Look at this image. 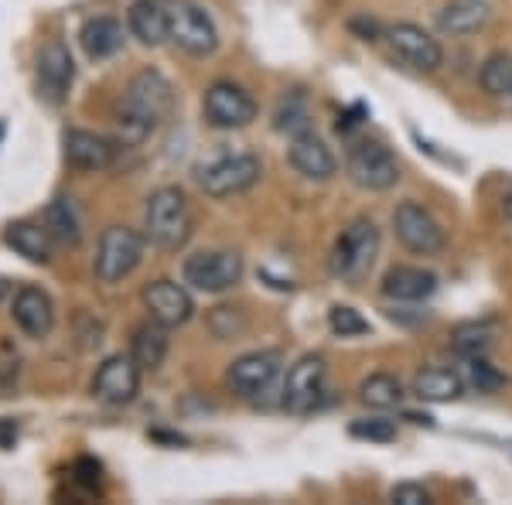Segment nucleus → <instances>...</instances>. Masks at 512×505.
<instances>
[{
	"label": "nucleus",
	"mask_w": 512,
	"mask_h": 505,
	"mask_svg": "<svg viewBox=\"0 0 512 505\" xmlns=\"http://www.w3.org/2000/svg\"><path fill=\"white\" fill-rule=\"evenodd\" d=\"M171 82L154 69H144L130 79L127 93L120 99L117 123L123 130V140H144L171 110Z\"/></svg>",
	"instance_id": "f257e3e1"
},
{
	"label": "nucleus",
	"mask_w": 512,
	"mask_h": 505,
	"mask_svg": "<svg viewBox=\"0 0 512 505\" xmlns=\"http://www.w3.org/2000/svg\"><path fill=\"white\" fill-rule=\"evenodd\" d=\"M192 209H188V198L178 188H158L151 192L144 205V236L151 239L158 250H181V246L192 239Z\"/></svg>",
	"instance_id": "f03ea898"
},
{
	"label": "nucleus",
	"mask_w": 512,
	"mask_h": 505,
	"mask_svg": "<svg viewBox=\"0 0 512 505\" xmlns=\"http://www.w3.org/2000/svg\"><path fill=\"white\" fill-rule=\"evenodd\" d=\"M379 246H383V236H379V226L373 219H352L349 226L338 233L335 246H332V273L345 284H359V280L369 277V270L376 267Z\"/></svg>",
	"instance_id": "7ed1b4c3"
},
{
	"label": "nucleus",
	"mask_w": 512,
	"mask_h": 505,
	"mask_svg": "<svg viewBox=\"0 0 512 505\" xmlns=\"http://www.w3.org/2000/svg\"><path fill=\"white\" fill-rule=\"evenodd\" d=\"M144 246L147 236L137 233L130 226H110L103 236H99L96 246V260H93V273L99 284H120L130 273L140 267L144 260Z\"/></svg>",
	"instance_id": "20e7f679"
},
{
	"label": "nucleus",
	"mask_w": 512,
	"mask_h": 505,
	"mask_svg": "<svg viewBox=\"0 0 512 505\" xmlns=\"http://www.w3.org/2000/svg\"><path fill=\"white\" fill-rule=\"evenodd\" d=\"M168 41H175L185 55L205 59L219 48V31L195 0H168Z\"/></svg>",
	"instance_id": "39448f33"
},
{
	"label": "nucleus",
	"mask_w": 512,
	"mask_h": 505,
	"mask_svg": "<svg viewBox=\"0 0 512 505\" xmlns=\"http://www.w3.org/2000/svg\"><path fill=\"white\" fill-rule=\"evenodd\" d=\"M260 175H263V164L256 154H222L216 161L202 164L195 178L205 195L233 198V195L250 192L256 181H260Z\"/></svg>",
	"instance_id": "423d86ee"
},
{
	"label": "nucleus",
	"mask_w": 512,
	"mask_h": 505,
	"mask_svg": "<svg viewBox=\"0 0 512 505\" xmlns=\"http://www.w3.org/2000/svg\"><path fill=\"white\" fill-rule=\"evenodd\" d=\"M345 171L366 192H390L396 181H400V161L379 140H359V144H352L349 157H345Z\"/></svg>",
	"instance_id": "0eeeda50"
},
{
	"label": "nucleus",
	"mask_w": 512,
	"mask_h": 505,
	"mask_svg": "<svg viewBox=\"0 0 512 505\" xmlns=\"http://www.w3.org/2000/svg\"><path fill=\"white\" fill-rule=\"evenodd\" d=\"M181 280L195 291L222 294L243 280V256L236 250H202L192 253L181 267Z\"/></svg>",
	"instance_id": "6e6552de"
},
{
	"label": "nucleus",
	"mask_w": 512,
	"mask_h": 505,
	"mask_svg": "<svg viewBox=\"0 0 512 505\" xmlns=\"http://www.w3.org/2000/svg\"><path fill=\"white\" fill-rule=\"evenodd\" d=\"M393 233L400 239L403 250L417 256H437L448 246L444 226L437 222L431 209H424L420 202H400L393 209Z\"/></svg>",
	"instance_id": "1a4fd4ad"
},
{
	"label": "nucleus",
	"mask_w": 512,
	"mask_h": 505,
	"mask_svg": "<svg viewBox=\"0 0 512 505\" xmlns=\"http://www.w3.org/2000/svg\"><path fill=\"white\" fill-rule=\"evenodd\" d=\"M202 113L216 130H243L256 120V99L236 82H212L202 96Z\"/></svg>",
	"instance_id": "9d476101"
},
{
	"label": "nucleus",
	"mask_w": 512,
	"mask_h": 505,
	"mask_svg": "<svg viewBox=\"0 0 512 505\" xmlns=\"http://www.w3.org/2000/svg\"><path fill=\"white\" fill-rule=\"evenodd\" d=\"M386 41H390L396 59L414 72H437L444 65L441 41H437L431 31L420 28V24H410V21L390 24V28H386Z\"/></svg>",
	"instance_id": "9b49d317"
},
{
	"label": "nucleus",
	"mask_w": 512,
	"mask_h": 505,
	"mask_svg": "<svg viewBox=\"0 0 512 505\" xmlns=\"http://www.w3.org/2000/svg\"><path fill=\"white\" fill-rule=\"evenodd\" d=\"M328 386V366L321 355L297 359L284 379V407L291 413H311L321 403Z\"/></svg>",
	"instance_id": "f8f14e48"
},
{
	"label": "nucleus",
	"mask_w": 512,
	"mask_h": 505,
	"mask_svg": "<svg viewBox=\"0 0 512 505\" xmlns=\"http://www.w3.org/2000/svg\"><path fill=\"white\" fill-rule=\"evenodd\" d=\"M117 151L110 137L93 134V130H65L62 137V154L65 164L76 171H89V175H99V171H110L117 164Z\"/></svg>",
	"instance_id": "ddd939ff"
},
{
	"label": "nucleus",
	"mask_w": 512,
	"mask_h": 505,
	"mask_svg": "<svg viewBox=\"0 0 512 505\" xmlns=\"http://www.w3.org/2000/svg\"><path fill=\"white\" fill-rule=\"evenodd\" d=\"M140 369L134 362V355H110L93 376V396L113 407H123L137 396L140 389Z\"/></svg>",
	"instance_id": "4468645a"
},
{
	"label": "nucleus",
	"mask_w": 512,
	"mask_h": 505,
	"mask_svg": "<svg viewBox=\"0 0 512 505\" xmlns=\"http://www.w3.org/2000/svg\"><path fill=\"white\" fill-rule=\"evenodd\" d=\"M277 372H280V359L274 352L239 355L233 366L226 369V386L233 389L236 396H243V400H256V396H263L274 386Z\"/></svg>",
	"instance_id": "2eb2a0df"
},
{
	"label": "nucleus",
	"mask_w": 512,
	"mask_h": 505,
	"mask_svg": "<svg viewBox=\"0 0 512 505\" xmlns=\"http://www.w3.org/2000/svg\"><path fill=\"white\" fill-rule=\"evenodd\" d=\"M140 301H144L147 314L154 321H161L164 328H178L185 321H192L195 314V301L192 294L185 291L175 280H151V284L140 291Z\"/></svg>",
	"instance_id": "dca6fc26"
},
{
	"label": "nucleus",
	"mask_w": 512,
	"mask_h": 505,
	"mask_svg": "<svg viewBox=\"0 0 512 505\" xmlns=\"http://www.w3.org/2000/svg\"><path fill=\"white\" fill-rule=\"evenodd\" d=\"M72 79H76V65H72V55L62 41H52L38 52V96L48 99L52 106L65 103L72 89Z\"/></svg>",
	"instance_id": "f3484780"
},
{
	"label": "nucleus",
	"mask_w": 512,
	"mask_h": 505,
	"mask_svg": "<svg viewBox=\"0 0 512 505\" xmlns=\"http://www.w3.org/2000/svg\"><path fill=\"white\" fill-rule=\"evenodd\" d=\"M287 161H291V168L297 171V175L308 178V181H328L338 171V161H335L332 147H328L318 134H311V130L291 137Z\"/></svg>",
	"instance_id": "a211bd4d"
},
{
	"label": "nucleus",
	"mask_w": 512,
	"mask_h": 505,
	"mask_svg": "<svg viewBox=\"0 0 512 505\" xmlns=\"http://www.w3.org/2000/svg\"><path fill=\"white\" fill-rule=\"evenodd\" d=\"M11 318L28 338H45L55 328V304L41 287H21L11 301Z\"/></svg>",
	"instance_id": "6ab92c4d"
},
{
	"label": "nucleus",
	"mask_w": 512,
	"mask_h": 505,
	"mask_svg": "<svg viewBox=\"0 0 512 505\" xmlns=\"http://www.w3.org/2000/svg\"><path fill=\"white\" fill-rule=\"evenodd\" d=\"M379 291H383L386 301H396V304L427 301V297L437 291V273L424 267H393V270H386Z\"/></svg>",
	"instance_id": "aec40b11"
},
{
	"label": "nucleus",
	"mask_w": 512,
	"mask_h": 505,
	"mask_svg": "<svg viewBox=\"0 0 512 505\" xmlns=\"http://www.w3.org/2000/svg\"><path fill=\"white\" fill-rule=\"evenodd\" d=\"M127 28L140 45H164L168 41V4H161V0H134L127 11Z\"/></svg>",
	"instance_id": "412c9836"
},
{
	"label": "nucleus",
	"mask_w": 512,
	"mask_h": 505,
	"mask_svg": "<svg viewBox=\"0 0 512 505\" xmlns=\"http://www.w3.org/2000/svg\"><path fill=\"white\" fill-rule=\"evenodd\" d=\"M4 243L11 246L14 253L24 256L28 263H52V250L55 239L45 229V222H11L4 229Z\"/></svg>",
	"instance_id": "4be33fe9"
},
{
	"label": "nucleus",
	"mask_w": 512,
	"mask_h": 505,
	"mask_svg": "<svg viewBox=\"0 0 512 505\" xmlns=\"http://www.w3.org/2000/svg\"><path fill=\"white\" fill-rule=\"evenodd\" d=\"M123 24L117 18H89L79 31V45L82 52L93 62H106L123 48Z\"/></svg>",
	"instance_id": "5701e85b"
},
{
	"label": "nucleus",
	"mask_w": 512,
	"mask_h": 505,
	"mask_svg": "<svg viewBox=\"0 0 512 505\" xmlns=\"http://www.w3.org/2000/svg\"><path fill=\"white\" fill-rule=\"evenodd\" d=\"M465 393V379L451 369H420L414 376V396L424 403H454Z\"/></svg>",
	"instance_id": "b1692460"
},
{
	"label": "nucleus",
	"mask_w": 512,
	"mask_h": 505,
	"mask_svg": "<svg viewBox=\"0 0 512 505\" xmlns=\"http://www.w3.org/2000/svg\"><path fill=\"white\" fill-rule=\"evenodd\" d=\"M489 21V4L485 0H451L441 14H437V28L444 35H472Z\"/></svg>",
	"instance_id": "393cba45"
},
{
	"label": "nucleus",
	"mask_w": 512,
	"mask_h": 505,
	"mask_svg": "<svg viewBox=\"0 0 512 505\" xmlns=\"http://www.w3.org/2000/svg\"><path fill=\"white\" fill-rule=\"evenodd\" d=\"M168 331L161 321H147V325H140L134 331V338H130V355H134V362L140 369H158L164 362V355H168Z\"/></svg>",
	"instance_id": "a878e982"
},
{
	"label": "nucleus",
	"mask_w": 512,
	"mask_h": 505,
	"mask_svg": "<svg viewBox=\"0 0 512 505\" xmlns=\"http://www.w3.org/2000/svg\"><path fill=\"white\" fill-rule=\"evenodd\" d=\"M495 345V331L489 321H465L451 331V349L461 359H485Z\"/></svg>",
	"instance_id": "bb28decb"
},
{
	"label": "nucleus",
	"mask_w": 512,
	"mask_h": 505,
	"mask_svg": "<svg viewBox=\"0 0 512 505\" xmlns=\"http://www.w3.org/2000/svg\"><path fill=\"white\" fill-rule=\"evenodd\" d=\"M359 400L369 410H393L403 403V383L390 372H376V376L362 379L359 386Z\"/></svg>",
	"instance_id": "cd10ccee"
},
{
	"label": "nucleus",
	"mask_w": 512,
	"mask_h": 505,
	"mask_svg": "<svg viewBox=\"0 0 512 505\" xmlns=\"http://www.w3.org/2000/svg\"><path fill=\"white\" fill-rule=\"evenodd\" d=\"M45 229L52 233V239L59 246H79L82 229L76 219V209H72L69 198H55L52 205L45 209Z\"/></svg>",
	"instance_id": "c85d7f7f"
},
{
	"label": "nucleus",
	"mask_w": 512,
	"mask_h": 505,
	"mask_svg": "<svg viewBox=\"0 0 512 505\" xmlns=\"http://www.w3.org/2000/svg\"><path fill=\"white\" fill-rule=\"evenodd\" d=\"M482 89L492 96H512V59L509 55H492L482 65Z\"/></svg>",
	"instance_id": "c756f323"
},
{
	"label": "nucleus",
	"mask_w": 512,
	"mask_h": 505,
	"mask_svg": "<svg viewBox=\"0 0 512 505\" xmlns=\"http://www.w3.org/2000/svg\"><path fill=\"white\" fill-rule=\"evenodd\" d=\"M328 328L335 331L338 338H355V335H366L369 331V321L362 318L355 308H345V304H335L328 311Z\"/></svg>",
	"instance_id": "7c9ffc66"
},
{
	"label": "nucleus",
	"mask_w": 512,
	"mask_h": 505,
	"mask_svg": "<svg viewBox=\"0 0 512 505\" xmlns=\"http://www.w3.org/2000/svg\"><path fill=\"white\" fill-rule=\"evenodd\" d=\"M274 127L280 134H291V137L304 134V130H308V106H304V99H291V103L280 106Z\"/></svg>",
	"instance_id": "2f4dec72"
},
{
	"label": "nucleus",
	"mask_w": 512,
	"mask_h": 505,
	"mask_svg": "<svg viewBox=\"0 0 512 505\" xmlns=\"http://www.w3.org/2000/svg\"><path fill=\"white\" fill-rule=\"evenodd\" d=\"M352 437L359 441H376V444H390L396 441V424L393 420H379V417H366V420H355L349 427Z\"/></svg>",
	"instance_id": "473e14b6"
},
{
	"label": "nucleus",
	"mask_w": 512,
	"mask_h": 505,
	"mask_svg": "<svg viewBox=\"0 0 512 505\" xmlns=\"http://www.w3.org/2000/svg\"><path fill=\"white\" fill-rule=\"evenodd\" d=\"M468 372H472V383L478 386V393H495L502 386V376L485 359H468Z\"/></svg>",
	"instance_id": "72a5a7b5"
},
{
	"label": "nucleus",
	"mask_w": 512,
	"mask_h": 505,
	"mask_svg": "<svg viewBox=\"0 0 512 505\" xmlns=\"http://www.w3.org/2000/svg\"><path fill=\"white\" fill-rule=\"evenodd\" d=\"M393 502H403V505H427L431 502V492L424 485H414V482H403L393 488Z\"/></svg>",
	"instance_id": "f704fd0d"
},
{
	"label": "nucleus",
	"mask_w": 512,
	"mask_h": 505,
	"mask_svg": "<svg viewBox=\"0 0 512 505\" xmlns=\"http://www.w3.org/2000/svg\"><path fill=\"white\" fill-rule=\"evenodd\" d=\"M502 215H506V222L512 226V188L506 192V198H502Z\"/></svg>",
	"instance_id": "c9c22d12"
},
{
	"label": "nucleus",
	"mask_w": 512,
	"mask_h": 505,
	"mask_svg": "<svg viewBox=\"0 0 512 505\" xmlns=\"http://www.w3.org/2000/svg\"><path fill=\"white\" fill-rule=\"evenodd\" d=\"M7 291H11V284H7V280H4V277H0V297H4Z\"/></svg>",
	"instance_id": "e433bc0d"
}]
</instances>
